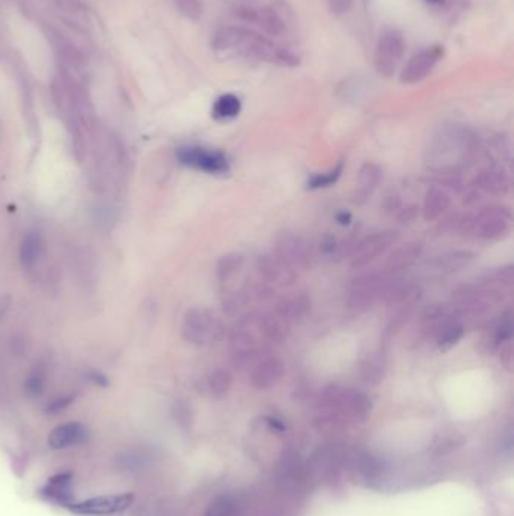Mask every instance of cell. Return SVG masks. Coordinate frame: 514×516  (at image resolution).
I'll use <instances>...</instances> for the list:
<instances>
[{
    "label": "cell",
    "mask_w": 514,
    "mask_h": 516,
    "mask_svg": "<svg viewBox=\"0 0 514 516\" xmlns=\"http://www.w3.org/2000/svg\"><path fill=\"white\" fill-rule=\"evenodd\" d=\"M216 52H235L244 57L276 62L279 47L261 33L243 26H225L219 29L212 41Z\"/></svg>",
    "instance_id": "6da1fadb"
},
{
    "label": "cell",
    "mask_w": 514,
    "mask_h": 516,
    "mask_svg": "<svg viewBox=\"0 0 514 516\" xmlns=\"http://www.w3.org/2000/svg\"><path fill=\"white\" fill-rule=\"evenodd\" d=\"M474 136L468 130H454L442 136L441 142L432 153V163H441L436 169L443 174H452L454 169L465 162V159L474 151Z\"/></svg>",
    "instance_id": "7a4b0ae2"
},
{
    "label": "cell",
    "mask_w": 514,
    "mask_h": 516,
    "mask_svg": "<svg viewBox=\"0 0 514 516\" xmlns=\"http://www.w3.org/2000/svg\"><path fill=\"white\" fill-rule=\"evenodd\" d=\"M392 281L385 272H371L355 278L349 287L347 303L351 310L364 311L387 294Z\"/></svg>",
    "instance_id": "3957f363"
},
{
    "label": "cell",
    "mask_w": 514,
    "mask_h": 516,
    "mask_svg": "<svg viewBox=\"0 0 514 516\" xmlns=\"http://www.w3.org/2000/svg\"><path fill=\"white\" fill-rule=\"evenodd\" d=\"M511 211L505 206H488L469 219V231L479 240H498L510 231Z\"/></svg>",
    "instance_id": "277c9868"
},
{
    "label": "cell",
    "mask_w": 514,
    "mask_h": 516,
    "mask_svg": "<svg viewBox=\"0 0 514 516\" xmlns=\"http://www.w3.org/2000/svg\"><path fill=\"white\" fill-rule=\"evenodd\" d=\"M223 334V323L216 312L205 308H193L183 320V335L193 344L214 343Z\"/></svg>",
    "instance_id": "5b68a950"
},
{
    "label": "cell",
    "mask_w": 514,
    "mask_h": 516,
    "mask_svg": "<svg viewBox=\"0 0 514 516\" xmlns=\"http://www.w3.org/2000/svg\"><path fill=\"white\" fill-rule=\"evenodd\" d=\"M324 400L329 409L353 421H365L373 409L371 399L367 394L356 390L331 388V390L326 391Z\"/></svg>",
    "instance_id": "8992f818"
},
{
    "label": "cell",
    "mask_w": 514,
    "mask_h": 516,
    "mask_svg": "<svg viewBox=\"0 0 514 516\" xmlns=\"http://www.w3.org/2000/svg\"><path fill=\"white\" fill-rule=\"evenodd\" d=\"M257 319L254 316L241 319L230 335V358L234 367H246L259 353V343L252 332Z\"/></svg>",
    "instance_id": "52a82bcc"
},
{
    "label": "cell",
    "mask_w": 514,
    "mask_h": 516,
    "mask_svg": "<svg viewBox=\"0 0 514 516\" xmlns=\"http://www.w3.org/2000/svg\"><path fill=\"white\" fill-rule=\"evenodd\" d=\"M404 50H406V41H404L401 32L397 29L385 30L376 46V71L383 78H392L394 73L397 71L398 64L401 62Z\"/></svg>",
    "instance_id": "ba28073f"
},
{
    "label": "cell",
    "mask_w": 514,
    "mask_h": 516,
    "mask_svg": "<svg viewBox=\"0 0 514 516\" xmlns=\"http://www.w3.org/2000/svg\"><path fill=\"white\" fill-rule=\"evenodd\" d=\"M273 249L275 256L293 270L306 269L313 260L311 244L300 234L293 231H282L277 234Z\"/></svg>",
    "instance_id": "9c48e42d"
},
{
    "label": "cell",
    "mask_w": 514,
    "mask_h": 516,
    "mask_svg": "<svg viewBox=\"0 0 514 516\" xmlns=\"http://www.w3.org/2000/svg\"><path fill=\"white\" fill-rule=\"evenodd\" d=\"M398 240V231L385 230L365 235L364 239L356 242L353 248L351 257V267L360 269L371 263L380 253H383L387 248L392 247Z\"/></svg>",
    "instance_id": "30bf717a"
},
{
    "label": "cell",
    "mask_w": 514,
    "mask_h": 516,
    "mask_svg": "<svg viewBox=\"0 0 514 516\" xmlns=\"http://www.w3.org/2000/svg\"><path fill=\"white\" fill-rule=\"evenodd\" d=\"M176 159L181 165L199 169L208 174H226L230 162L222 151L205 150L201 147H183L176 151Z\"/></svg>",
    "instance_id": "8fae6325"
},
{
    "label": "cell",
    "mask_w": 514,
    "mask_h": 516,
    "mask_svg": "<svg viewBox=\"0 0 514 516\" xmlns=\"http://www.w3.org/2000/svg\"><path fill=\"white\" fill-rule=\"evenodd\" d=\"M443 56V48L441 46L427 47L415 53L409 59V62L401 70L400 80L404 84H415L423 82L427 75L433 71L436 64Z\"/></svg>",
    "instance_id": "7c38bea8"
},
{
    "label": "cell",
    "mask_w": 514,
    "mask_h": 516,
    "mask_svg": "<svg viewBox=\"0 0 514 516\" xmlns=\"http://www.w3.org/2000/svg\"><path fill=\"white\" fill-rule=\"evenodd\" d=\"M133 501H134V495L127 492V494L91 498V500H86V501L71 504L70 509L74 513H79V515L106 516V515H113V513L129 509V507L133 504Z\"/></svg>",
    "instance_id": "4fadbf2b"
},
{
    "label": "cell",
    "mask_w": 514,
    "mask_h": 516,
    "mask_svg": "<svg viewBox=\"0 0 514 516\" xmlns=\"http://www.w3.org/2000/svg\"><path fill=\"white\" fill-rule=\"evenodd\" d=\"M465 331L466 328L465 323H463V320L460 319L457 312L451 308L439 321H437L428 337L433 338L437 349L441 352H446L452 349L454 346L461 340L463 335H465Z\"/></svg>",
    "instance_id": "5bb4252c"
},
{
    "label": "cell",
    "mask_w": 514,
    "mask_h": 516,
    "mask_svg": "<svg viewBox=\"0 0 514 516\" xmlns=\"http://www.w3.org/2000/svg\"><path fill=\"white\" fill-rule=\"evenodd\" d=\"M255 267L266 283L290 285L296 279V270L284 265L275 253H263L255 260Z\"/></svg>",
    "instance_id": "9a60e30c"
},
{
    "label": "cell",
    "mask_w": 514,
    "mask_h": 516,
    "mask_svg": "<svg viewBox=\"0 0 514 516\" xmlns=\"http://www.w3.org/2000/svg\"><path fill=\"white\" fill-rule=\"evenodd\" d=\"M284 364L279 358L268 357L261 359L250 373V384L255 390L266 391L273 388L284 376Z\"/></svg>",
    "instance_id": "2e32d148"
},
{
    "label": "cell",
    "mask_w": 514,
    "mask_h": 516,
    "mask_svg": "<svg viewBox=\"0 0 514 516\" xmlns=\"http://www.w3.org/2000/svg\"><path fill=\"white\" fill-rule=\"evenodd\" d=\"M88 438V429L80 425V422H65L55 427L48 435V445L53 450H62L73 445H79L85 443Z\"/></svg>",
    "instance_id": "e0dca14e"
},
{
    "label": "cell",
    "mask_w": 514,
    "mask_h": 516,
    "mask_svg": "<svg viewBox=\"0 0 514 516\" xmlns=\"http://www.w3.org/2000/svg\"><path fill=\"white\" fill-rule=\"evenodd\" d=\"M290 321L286 320L276 308L257 319L258 331L263 334L268 343H282L290 331Z\"/></svg>",
    "instance_id": "ac0fdd59"
},
{
    "label": "cell",
    "mask_w": 514,
    "mask_h": 516,
    "mask_svg": "<svg viewBox=\"0 0 514 516\" xmlns=\"http://www.w3.org/2000/svg\"><path fill=\"white\" fill-rule=\"evenodd\" d=\"M423 253V244L419 242H410L403 244V247L395 249L389 257L386 258L385 265H383V272L385 274H394V272H400V270H404L410 267L414 263H416L418 258Z\"/></svg>",
    "instance_id": "d6986e66"
},
{
    "label": "cell",
    "mask_w": 514,
    "mask_h": 516,
    "mask_svg": "<svg viewBox=\"0 0 514 516\" xmlns=\"http://www.w3.org/2000/svg\"><path fill=\"white\" fill-rule=\"evenodd\" d=\"M382 180V169L373 162H367L360 166L358 172V184L359 188L355 193V204H364L368 198L373 195V192Z\"/></svg>",
    "instance_id": "ffe728a7"
},
{
    "label": "cell",
    "mask_w": 514,
    "mask_h": 516,
    "mask_svg": "<svg viewBox=\"0 0 514 516\" xmlns=\"http://www.w3.org/2000/svg\"><path fill=\"white\" fill-rule=\"evenodd\" d=\"M475 190H481L492 197H504L510 190V180L501 169H486L477 177Z\"/></svg>",
    "instance_id": "44dd1931"
},
{
    "label": "cell",
    "mask_w": 514,
    "mask_h": 516,
    "mask_svg": "<svg viewBox=\"0 0 514 516\" xmlns=\"http://www.w3.org/2000/svg\"><path fill=\"white\" fill-rule=\"evenodd\" d=\"M451 206V198L448 193L439 188H430L425 193L423 204V217L427 222L437 221Z\"/></svg>",
    "instance_id": "7402d4cb"
},
{
    "label": "cell",
    "mask_w": 514,
    "mask_h": 516,
    "mask_svg": "<svg viewBox=\"0 0 514 516\" xmlns=\"http://www.w3.org/2000/svg\"><path fill=\"white\" fill-rule=\"evenodd\" d=\"M281 314L293 323L305 319L311 311V298L306 293H299L290 299H282L275 307Z\"/></svg>",
    "instance_id": "603a6c76"
},
{
    "label": "cell",
    "mask_w": 514,
    "mask_h": 516,
    "mask_svg": "<svg viewBox=\"0 0 514 516\" xmlns=\"http://www.w3.org/2000/svg\"><path fill=\"white\" fill-rule=\"evenodd\" d=\"M244 266V258L241 253L232 252L228 253V256H223L217 263V278L221 281L222 285H230L235 276H239L241 274Z\"/></svg>",
    "instance_id": "cb8c5ba5"
},
{
    "label": "cell",
    "mask_w": 514,
    "mask_h": 516,
    "mask_svg": "<svg viewBox=\"0 0 514 516\" xmlns=\"http://www.w3.org/2000/svg\"><path fill=\"white\" fill-rule=\"evenodd\" d=\"M474 260V252L470 251H452L446 252L439 258H436L434 266L439 272L443 274H452L459 272L460 269L466 267L470 261Z\"/></svg>",
    "instance_id": "d4e9b609"
},
{
    "label": "cell",
    "mask_w": 514,
    "mask_h": 516,
    "mask_svg": "<svg viewBox=\"0 0 514 516\" xmlns=\"http://www.w3.org/2000/svg\"><path fill=\"white\" fill-rule=\"evenodd\" d=\"M255 24H258V26L263 29V32H266L267 35L270 37H281L285 32L284 20L270 6L258 8Z\"/></svg>",
    "instance_id": "484cf974"
},
{
    "label": "cell",
    "mask_w": 514,
    "mask_h": 516,
    "mask_svg": "<svg viewBox=\"0 0 514 516\" xmlns=\"http://www.w3.org/2000/svg\"><path fill=\"white\" fill-rule=\"evenodd\" d=\"M43 253V243H41L39 235L37 233H29L24 235L20 244V261L24 269H32L38 263V260Z\"/></svg>",
    "instance_id": "4316f807"
},
{
    "label": "cell",
    "mask_w": 514,
    "mask_h": 516,
    "mask_svg": "<svg viewBox=\"0 0 514 516\" xmlns=\"http://www.w3.org/2000/svg\"><path fill=\"white\" fill-rule=\"evenodd\" d=\"M241 112V101L234 94H223L213 105V118L217 121H230Z\"/></svg>",
    "instance_id": "83f0119b"
},
{
    "label": "cell",
    "mask_w": 514,
    "mask_h": 516,
    "mask_svg": "<svg viewBox=\"0 0 514 516\" xmlns=\"http://www.w3.org/2000/svg\"><path fill=\"white\" fill-rule=\"evenodd\" d=\"M232 386V375L228 370L217 368L207 379V390L214 399H222Z\"/></svg>",
    "instance_id": "f1b7e54d"
},
{
    "label": "cell",
    "mask_w": 514,
    "mask_h": 516,
    "mask_svg": "<svg viewBox=\"0 0 514 516\" xmlns=\"http://www.w3.org/2000/svg\"><path fill=\"white\" fill-rule=\"evenodd\" d=\"M344 163L340 162L332 171L324 172V174H315L308 180V189H323V188H331L332 184L340 180L342 174Z\"/></svg>",
    "instance_id": "f546056e"
},
{
    "label": "cell",
    "mask_w": 514,
    "mask_h": 516,
    "mask_svg": "<svg viewBox=\"0 0 514 516\" xmlns=\"http://www.w3.org/2000/svg\"><path fill=\"white\" fill-rule=\"evenodd\" d=\"M385 358L374 355V357H371L364 364V368H362V371H364V379L368 384L380 382L385 375Z\"/></svg>",
    "instance_id": "4dcf8cb0"
},
{
    "label": "cell",
    "mask_w": 514,
    "mask_h": 516,
    "mask_svg": "<svg viewBox=\"0 0 514 516\" xmlns=\"http://www.w3.org/2000/svg\"><path fill=\"white\" fill-rule=\"evenodd\" d=\"M237 512V504L230 497H219L213 503H210L205 510V516H234Z\"/></svg>",
    "instance_id": "1f68e13d"
},
{
    "label": "cell",
    "mask_w": 514,
    "mask_h": 516,
    "mask_svg": "<svg viewBox=\"0 0 514 516\" xmlns=\"http://www.w3.org/2000/svg\"><path fill=\"white\" fill-rule=\"evenodd\" d=\"M180 12L190 20H198L202 15V3L199 0H175Z\"/></svg>",
    "instance_id": "d6a6232c"
},
{
    "label": "cell",
    "mask_w": 514,
    "mask_h": 516,
    "mask_svg": "<svg viewBox=\"0 0 514 516\" xmlns=\"http://www.w3.org/2000/svg\"><path fill=\"white\" fill-rule=\"evenodd\" d=\"M68 486H70V479L66 476H59L48 481L50 494L56 498H64L65 495H68V494H65V492H68Z\"/></svg>",
    "instance_id": "836d02e7"
},
{
    "label": "cell",
    "mask_w": 514,
    "mask_h": 516,
    "mask_svg": "<svg viewBox=\"0 0 514 516\" xmlns=\"http://www.w3.org/2000/svg\"><path fill=\"white\" fill-rule=\"evenodd\" d=\"M26 388H28V391L30 394H33V395L41 394V391H43V388H44V373H43V370L37 368V370L32 371L29 379H28V382H26Z\"/></svg>",
    "instance_id": "e575fe53"
},
{
    "label": "cell",
    "mask_w": 514,
    "mask_h": 516,
    "mask_svg": "<svg viewBox=\"0 0 514 516\" xmlns=\"http://www.w3.org/2000/svg\"><path fill=\"white\" fill-rule=\"evenodd\" d=\"M234 14H235V17H237V19L246 21V23H255L257 21V8L239 6Z\"/></svg>",
    "instance_id": "d590c367"
},
{
    "label": "cell",
    "mask_w": 514,
    "mask_h": 516,
    "mask_svg": "<svg viewBox=\"0 0 514 516\" xmlns=\"http://www.w3.org/2000/svg\"><path fill=\"white\" fill-rule=\"evenodd\" d=\"M355 0H329V8L336 15H341L350 11V8Z\"/></svg>",
    "instance_id": "8d00e7d4"
},
{
    "label": "cell",
    "mask_w": 514,
    "mask_h": 516,
    "mask_svg": "<svg viewBox=\"0 0 514 516\" xmlns=\"http://www.w3.org/2000/svg\"><path fill=\"white\" fill-rule=\"evenodd\" d=\"M501 364L507 370H510V371L513 370V344H511V341L504 343L501 346Z\"/></svg>",
    "instance_id": "74e56055"
},
{
    "label": "cell",
    "mask_w": 514,
    "mask_h": 516,
    "mask_svg": "<svg viewBox=\"0 0 514 516\" xmlns=\"http://www.w3.org/2000/svg\"><path fill=\"white\" fill-rule=\"evenodd\" d=\"M418 210H419V208H418L416 206H407V207L401 208V210H400V213H398L400 222L407 224V222L415 221L416 216H418Z\"/></svg>",
    "instance_id": "f35d334b"
},
{
    "label": "cell",
    "mask_w": 514,
    "mask_h": 516,
    "mask_svg": "<svg viewBox=\"0 0 514 516\" xmlns=\"http://www.w3.org/2000/svg\"><path fill=\"white\" fill-rule=\"evenodd\" d=\"M267 422H268V426H270V427L275 429V430H277V432H285V425H284V422H282L281 420L268 417V418H267Z\"/></svg>",
    "instance_id": "ab89813d"
},
{
    "label": "cell",
    "mask_w": 514,
    "mask_h": 516,
    "mask_svg": "<svg viewBox=\"0 0 514 516\" xmlns=\"http://www.w3.org/2000/svg\"><path fill=\"white\" fill-rule=\"evenodd\" d=\"M336 221H338L340 225H349L351 222V215L349 213V211H340L338 215H336Z\"/></svg>",
    "instance_id": "60d3db41"
}]
</instances>
